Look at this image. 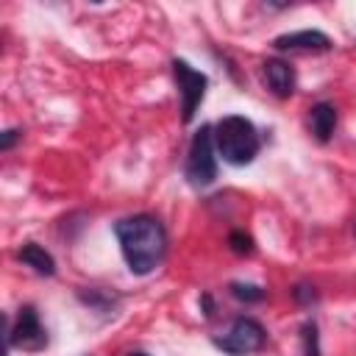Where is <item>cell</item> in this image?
<instances>
[{
    "instance_id": "obj_11",
    "label": "cell",
    "mask_w": 356,
    "mask_h": 356,
    "mask_svg": "<svg viewBox=\"0 0 356 356\" xmlns=\"http://www.w3.org/2000/svg\"><path fill=\"white\" fill-rule=\"evenodd\" d=\"M231 298H236L239 303H261L264 300V289L256 286V284H242V281H234L228 286Z\"/></svg>"
},
{
    "instance_id": "obj_6",
    "label": "cell",
    "mask_w": 356,
    "mask_h": 356,
    "mask_svg": "<svg viewBox=\"0 0 356 356\" xmlns=\"http://www.w3.org/2000/svg\"><path fill=\"white\" fill-rule=\"evenodd\" d=\"M6 339L11 348H19V350H31V353L42 350L47 345V331L39 320V312L33 306H22L14 323L6 320Z\"/></svg>"
},
{
    "instance_id": "obj_9",
    "label": "cell",
    "mask_w": 356,
    "mask_h": 356,
    "mask_svg": "<svg viewBox=\"0 0 356 356\" xmlns=\"http://www.w3.org/2000/svg\"><path fill=\"white\" fill-rule=\"evenodd\" d=\"M309 125H312V134H314V139L320 142V145H325L331 136H334V131H337V108L331 106V103H317V106H312V111H309Z\"/></svg>"
},
{
    "instance_id": "obj_1",
    "label": "cell",
    "mask_w": 356,
    "mask_h": 356,
    "mask_svg": "<svg viewBox=\"0 0 356 356\" xmlns=\"http://www.w3.org/2000/svg\"><path fill=\"white\" fill-rule=\"evenodd\" d=\"M114 234L122 250V259L134 275L153 273L167 253V231L150 214H134L114 222Z\"/></svg>"
},
{
    "instance_id": "obj_13",
    "label": "cell",
    "mask_w": 356,
    "mask_h": 356,
    "mask_svg": "<svg viewBox=\"0 0 356 356\" xmlns=\"http://www.w3.org/2000/svg\"><path fill=\"white\" fill-rule=\"evenodd\" d=\"M228 248H231V253H236V256H250L256 248H253V236L250 234H245V231H231L228 234Z\"/></svg>"
},
{
    "instance_id": "obj_2",
    "label": "cell",
    "mask_w": 356,
    "mask_h": 356,
    "mask_svg": "<svg viewBox=\"0 0 356 356\" xmlns=\"http://www.w3.org/2000/svg\"><path fill=\"white\" fill-rule=\"evenodd\" d=\"M214 147L222 156V161L234 167H245L259 156L261 139H259L256 125L248 117L228 114L214 125Z\"/></svg>"
},
{
    "instance_id": "obj_12",
    "label": "cell",
    "mask_w": 356,
    "mask_h": 356,
    "mask_svg": "<svg viewBox=\"0 0 356 356\" xmlns=\"http://www.w3.org/2000/svg\"><path fill=\"white\" fill-rule=\"evenodd\" d=\"M300 342H303V356H320V334L314 320H306L300 325Z\"/></svg>"
},
{
    "instance_id": "obj_17",
    "label": "cell",
    "mask_w": 356,
    "mask_h": 356,
    "mask_svg": "<svg viewBox=\"0 0 356 356\" xmlns=\"http://www.w3.org/2000/svg\"><path fill=\"white\" fill-rule=\"evenodd\" d=\"M128 356H147V353H142V350H134V353H128Z\"/></svg>"
},
{
    "instance_id": "obj_15",
    "label": "cell",
    "mask_w": 356,
    "mask_h": 356,
    "mask_svg": "<svg viewBox=\"0 0 356 356\" xmlns=\"http://www.w3.org/2000/svg\"><path fill=\"white\" fill-rule=\"evenodd\" d=\"M19 139V131L17 128H8V131H3V136H0V150L3 153H8L11 147H14V142Z\"/></svg>"
},
{
    "instance_id": "obj_4",
    "label": "cell",
    "mask_w": 356,
    "mask_h": 356,
    "mask_svg": "<svg viewBox=\"0 0 356 356\" xmlns=\"http://www.w3.org/2000/svg\"><path fill=\"white\" fill-rule=\"evenodd\" d=\"M264 342H267L264 325L253 317H245V314H239L222 337H214V348H220L222 353H231V356L256 353L264 348Z\"/></svg>"
},
{
    "instance_id": "obj_14",
    "label": "cell",
    "mask_w": 356,
    "mask_h": 356,
    "mask_svg": "<svg viewBox=\"0 0 356 356\" xmlns=\"http://www.w3.org/2000/svg\"><path fill=\"white\" fill-rule=\"evenodd\" d=\"M292 298H295V303H300V306H312V303H317V289L309 286V284H295Z\"/></svg>"
},
{
    "instance_id": "obj_8",
    "label": "cell",
    "mask_w": 356,
    "mask_h": 356,
    "mask_svg": "<svg viewBox=\"0 0 356 356\" xmlns=\"http://www.w3.org/2000/svg\"><path fill=\"white\" fill-rule=\"evenodd\" d=\"M264 70V83L270 86V92L275 95V97H289L292 92H295V70L286 64V61H281V58H267L264 64H261Z\"/></svg>"
},
{
    "instance_id": "obj_7",
    "label": "cell",
    "mask_w": 356,
    "mask_h": 356,
    "mask_svg": "<svg viewBox=\"0 0 356 356\" xmlns=\"http://www.w3.org/2000/svg\"><path fill=\"white\" fill-rule=\"evenodd\" d=\"M273 47L289 50V53H325L331 50V39L323 31H292V33L275 36Z\"/></svg>"
},
{
    "instance_id": "obj_16",
    "label": "cell",
    "mask_w": 356,
    "mask_h": 356,
    "mask_svg": "<svg viewBox=\"0 0 356 356\" xmlns=\"http://www.w3.org/2000/svg\"><path fill=\"white\" fill-rule=\"evenodd\" d=\"M200 303H203V314L211 317V314H214V303H211V295H209V292L200 295Z\"/></svg>"
},
{
    "instance_id": "obj_5",
    "label": "cell",
    "mask_w": 356,
    "mask_h": 356,
    "mask_svg": "<svg viewBox=\"0 0 356 356\" xmlns=\"http://www.w3.org/2000/svg\"><path fill=\"white\" fill-rule=\"evenodd\" d=\"M172 75H175V86L181 92V120L192 122V117H195V111L206 95L209 78H206V72L195 70L184 58H172Z\"/></svg>"
},
{
    "instance_id": "obj_3",
    "label": "cell",
    "mask_w": 356,
    "mask_h": 356,
    "mask_svg": "<svg viewBox=\"0 0 356 356\" xmlns=\"http://www.w3.org/2000/svg\"><path fill=\"white\" fill-rule=\"evenodd\" d=\"M184 175L189 181V186H195V189H203V186L214 184L217 159H214V128L211 125H203L200 131H195V136L189 142Z\"/></svg>"
},
{
    "instance_id": "obj_10",
    "label": "cell",
    "mask_w": 356,
    "mask_h": 356,
    "mask_svg": "<svg viewBox=\"0 0 356 356\" xmlns=\"http://www.w3.org/2000/svg\"><path fill=\"white\" fill-rule=\"evenodd\" d=\"M17 259H19L25 267H31L36 275H53V273H56L53 256H50L42 245H36V242H25V245L17 250Z\"/></svg>"
}]
</instances>
